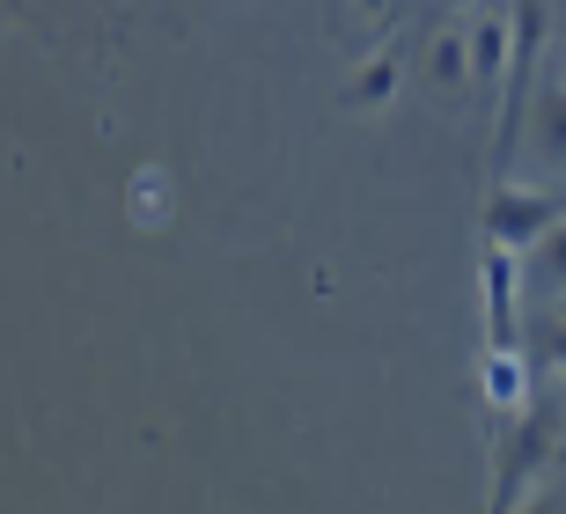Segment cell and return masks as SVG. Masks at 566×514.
<instances>
[{
  "label": "cell",
  "mask_w": 566,
  "mask_h": 514,
  "mask_svg": "<svg viewBox=\"0 0 566 514\" xmlns=\"http://www.w3.org/2000/svg\"><path fill=\"white\" fill-rule=\"evenodd\" d=\"M552 228H559V191H523V185L485 191V235H493V250H537Z\"/></svg>",
  "instance_id": "6da1fadb"
},
{
  "label": "cell",
  "mask_w": 566,
  "mask_h": 514,
  "mask_svg": "<svg viewBox=\"0 0 566 514\" xmlns=\"http://www.w3.org/2000/svg\"><path fill=\"white\" fill-rule=\"evenodd\" d=\"M523 514H566V507H559V500H530Z\"/></svg>",
  "instance_id": "9c48e42d"
},
{
  "label": "cell",
  "mask_w": 566,
  "mask_h": 514,
  "mask_svg": "<svg viewBox=\"0 0 566 514\" xmlns=\"http://www.w3.org/2000/svg\"><path fill=\"white\" fill-rule=\"evenodd\" d=\"M530 272H537L545 287H566V221L552 228L545 243H537V258H530Z\"/></svg>",
  "instance_id": "52a82bcc"
},
{
  "label": "cell",
  "mask_w": 566,
  "mask_h": 514,
  "mask_svg": "<svg viewBox=\"0 0 566 514\" xmlns=\"http://www.w3.org/2000/svg\"><path fill=\"white\" fill-rule=\"evenodd\" d=\"M360 8H368V15H382V8H390V0H360Z\"/></svg>",
  "instance_id": "8fae6325"
},
{
  "label": "cell",
  "mask_w": 566,
  "mask_h": 514,
  "mask_svg": "<svg viewBox=\"0 0 566 514\" xmlns=\"http://www.w3.org/2000/svg\"><path fill=\"white\" fill-rule=\"evenodd\" d=\"M427 74H434V82H449V88H457L463 74H471V38H457V30H441V38L427 44Z\"/></svg>",
  "instance_id": "5b68a950"
},
{
  "label": "cell",
  "mask_w": 566,
  "mask_h": 514,
  "mask_svg": "<svg viewBox=\"0 0 566 514\" xmlns=\"http://www.w3.org/2000/svg\"><path fill=\"white\" fill-rule=\"evenodd\" d=\"M552 411H530L523 427H515V441H507V455H501V500H493V514H515V493H523L530 478H537V463L552 455Z\"/></svg>",
  "instance_id": "7a4b0ae2"
},
{
  "label": "cell",
  "mask_w": 566,
  "mask_h": 514,
  "mask_svg": "<svg viewBox=\"0 0 566 514\" xmlns=\"http://www.w3.org/2000/svg\"><path fill=\"white\" fill-rule=\"evenodd\" d=\"M471 74H479V82H493V74H515V30H507L501 15H485L479 30H471Z\"/></svg>",
  "instance_id": "277c9868"
},
{
  "label": "cell",
  "mask_w": 566,
  "mask_h": 514,
  "mask_svg": "<svg viewBox=\"0 0 566 514\" xmlns=\"http://www.w3.org/2000/svg\"><path fill=\"white\" fill-rule=\"evenodd\" d=\"M398 88V60H376L368 74H354V88H346V103H382Z\"/></svg>",
  "instance_id": "ba28073f"
},
{
  "label": "cell",
  "mask_w": 566,
  "mask_h": 514,
  "mask_svg": "<svg viewBox=\"0 0 566 514\" xmlns=\"http://www.w3.org/2000/svg\"><path fill=\"white\" fill-rule=\"evenodd\" d=\"M485 390H493V405H523V368H515V346H501L493 353V368H485Z\"/></svg>",
  "instance_id": "8992f818"
},
{
  "label": "cell",
  "mask_w": 566,
  "mask_h": 514,
  "mask_svg": "<svg viewBox=\"0 0 566 514\" xmlns=\"http://www.w3.org/2000/svg\"><path fill=\"white\" fill-rule=\"evenodd\" d=\"M552 353H559V360H566V331H552Z\"/></svg>",
  "instance_id": "30bf717a"
},
{
  "label": "cell",
  "mask_w": 566,
  "mask_h": 514,
  "mask_svg": "<svg viewBox=\"0 0 566 514\" xmlns=\"http://www.w3.org/2000/svg\"><path fill=\"white\" fill-rule=\"evenodd\" d=\"M559 324H566V302H559Z\"/></svg>",
  "instance_id": "7c38bea8"
},
{
  "label": "cell",
  "mask_w": 566,
  "mask_h": 514,
  "mask_svg": "<svg viewBox=\"0 0 566 514\" xmlns=\"http://www.w3.org/2000/svg\"><path fill=\"white\" fill-rule=\"evenodd\" d=\"M530 147L545 169H566V82H545L530 96Z\"/></svg>",
  "instance_id": "3957f363"
}]
</instances>
